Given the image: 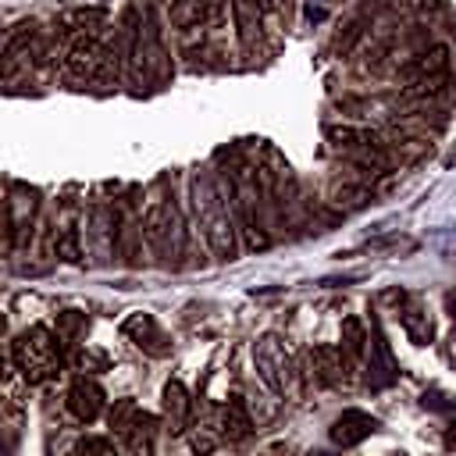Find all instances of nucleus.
I'll list each match as a JSON object with an SVG mask.
<instances>
[{
	"label": "nucleus",
	"mask_w": 456,
	"mask_h": 456,
	"mask_svg": "<svg viewBox=\"0 0 456 456\" xmlns=\"http://www.w3.org/2000/svg\"><path fill=\"white\" fill-rule=\"evenodd\" d=\"M189 189H192V210H196V221H200V232H203L210 253L221 256V260H232L239 253L235 221H232V210H228L217 182L210 175L196 171L192 182H189Z\"/></svg>",
	"instance_id": "nucleus-1"
},
{
	"label": "nucleus",
	"mask_w": 456,
	"mask_h": 456,
	"mask_svg": "<svg viewBox=\"0 0 456 456\" xmlns=\"http://www.w3.org/2000/svg\"><path fill=\"white\" fill-rule=\"evenodd\" d=\"M11 363H14V370L25 374L28 385H43V381L61 374V367H64V342L46 324H32V328H25L11 342Z\"/></svg>",
	"instance_id": "nucleus-2"
},
{
	"label": "nucleus",
	"mask_w": 456,
	"mask_h": 456,
	"mask_svg": "<svg viewBox=\"0 0 456 456\" xmlns=\"http://www.w3.org/2000/svg\"><path fill=\"white\" fill-rule=\"evenodd\" d=\"M64 71L68 78H78V82H110L118 78V53L110 46H103L100 39L86 36V39H75L68 57H64Z\"/></svg>",
	"instance_id": "nucleus-3"
},
{
	"label": "nucleus",
	"mask_w": 456,
	"mask_h": 456,
	"mask_svg": "<svg viewBox=\"0 0 456 456\" xmlns=\"http://www.w3.org/2000/svg\"><path fill=\"white\" fill-rule=\"evenodd\" d=\"M142 235H146L150 249H153L160 260H175V256L182 253L185 232H182V214H178L175 200H157V203L146 210Z\"/></svg>",
	"instance_id": "nucleus-4"
},
{
	"label": "nucleus",
	"mask_w": 456,
	"mask_h": 456,
	"mask_svg": "<svg viewBox=\"0 0 456 456\" xmlns=\"http://www.w3.org/2000/svg\"><path fill=\"white\" fill-rule=\"evenodd\" d=\"M253 363H256V374L260 381L274 392V395H289L292 392V378H296V367H292V356L285 349V342L267 331L253 342Z\"/></svg>",
	"instance_id": "nucleus-5"
},
{
	"label": "nucleus",
	"mask_w": 456,
	"mask_h": 456,
	"mask_svg": "<svg viewBox=\"0 0 456 456\" xmlns=\"http://www.w3.org/2000/svg\"><path fill=\"white\" fill-rule=\"evenodd\" d=\"M107 424L110 431L125 442V449L132 452H150L153 449V431H157V417L139 410L135 399H118L107 413Z\"/></svg>",
	"instance_id": "nucleus-6"
},
{
	"label": "nucleus",
	"mask_w": 456,
	"mask_h": 456,
	"mask_svg": "<svg viewBox=\"0 0 456 456\" xmlns=\"http://www.w3.org/2000/svg\"><path fill=\"white\" fill-rule=\"evenodd\" d=\"M103 403H107V395H103L100 381H93V378H75L71 381V388H68V410H71L75 420L93 424L103 413Z\"/></svg>",
	"instance_id": "nucleus-7"
},
{
	"label": "nucleus",
	"mask_w": 456,
	"mask_h": 456,
	"mask_svg": "<svg viewBox=\"0 0 456 456\" xmlns=\"http://www.w3.org/2000/svg\"><path fill=\"white\" fill-rule=\"evenodd\" d=\"M374 431H378V420H374L370 413H363V410H342V413L331 420V428H328L331 442L342 445V449L360 445V442L370 438Z\"/></svg>",
	"instance_id": "nucleus-8"
},
{
	"label": "nucleus",
	"mask_w": 456,
	"mask_h": 456,
	"mask_svg": "<svg viewBox=\"0 0 456 456\" xmlns=\"http://www.w3.org/2000/svg\"><path fill=\"white\" fill-rule=\"evenodd\" d=\"M121 331H125L139 349H146L150 356H167V353H171V342L164 338L160 324H157L150 314H132V317H125V321H121Z\"/></svg>",
	"instance_id": "nucleus-9"
},
{
	"label": "nucleus",
	"mask_w": 456,
	"mask_h": 456,
	"mask_svg": "<svg viewBox=\"0 0 456 456\" xmlns=\"http://www.w3.org/2000/svg\"><path fill=\"white\" fill-rule=\"evenodd\" d=\"M160 413H164V428L171 435H182L189 428V417H192V399L185 392L182 381H167L164 385V399H160Z\"/></svg>",
	"instance_id": "nucleus-10"
},
{
	"label": "nucleus",
	"mask_w": 456,
	"mask_h": 456,
	"mask_svg": "<svg viewBox=\"0 0 456 456\" xmlns=\"http://www.w3.org/2000/svg\"><path fill=\"white\" fill-rule=\"evenodd\" d=\"M349 370V356L342 353V346H314L310 349V374L321 385H338Z\"/></svg>",
	"instance_id": "nucleus-11"
},
{
	"label": "nucleus",
	"mask_w": 456,
	"mask_h": 456,
	"mask_svg": "<svg viewBox=\"0 0 456 456\" xmlns=\"http://www.w3.org/2000/svg\"><path fill=\"white\" fill-rule=\"evenodd\" d=\"M221 435L228 442H246L253 435V417H249V406L242 395H228L224 413H221Z\"/></svg>",
	"instance_id": "nucleus-12"
},
{
	"label": "nucleus",
	"mask_w": 456,
	"mask_h": 456,
	"mask_svg": "<svg viewBox=\"0 0 456 456\" xmlns=\"http://www.w3.org/2000/svg\"><path fill=\"white\" fill-rule=\"evenodd\" d=\"M232 18H235V36H239V43L249 46L253 36L260 32L264 0H232Z\"/></svg>",
	"instance_id": "nucleus-13"
},
{
	"label": "nucleus",
	"mask_w": 456,
	"mask_h": 456,
	"mask_svg": "<svg viewBox=\"0 0 456 456\" xmlns=\"http://www.w3.org/2000/svg\"><path fill=\"white\" fill-rule=\"evenodd\" d=\"M438 71H449V50L445 46H431L424 53H417L413 61L403 64V78L406 82H417L424 75H438Z\"/></svg>",
	"instance_id": "nucleus-14"
},
{
	"label": "nucleus",
	"mask_w": 456,
	"mask_h": 456,
	"mask_svg": "<svg viewBox=\"0 0 456 456\" xmlns=\"http://www.w3.org/2000/svg\"><path fill=\"white\" fill-rule=\"evenodd\" d=\"M399 314H403V328H406V335H410L417 346L431 342V317L424 314V306H420L417 299H406V306H403Z\"/></svg>",
	"instance_id": "nucleus-15"
},
{
	"label": "nucleus",
	"mask_w": 456,
	"mask_h": 456,
	"mask_svg": "<svg viewBox=\"0 0 456 456\" xmlns=\"http://www.w3.org/2000/svg\"><path fill=\"white\" fill-rule=\"evenodd\" d=\"M167 21L175 28H192L207 21V0H171L167 4Z\"/></svg>",
	"instance_id": "nucleus-16"
},
{
	"label": "nucleus",
	"mask_w": 456,
	"mask_h": 456,
	"mask_svg": "<svg viewBox=\"0 0 456 456\" xmlns=\"http://www.w3.org/2000/svg\"><path fill=\"white\" fill-rule=\"evenodd\" d=\"M342 353L353 363L367 356V331H363V321L360 317H346L342 321Z\"/></svg>",
	"instance_id": "nucleus-17"
},
{
	"label": "nucleus",
	"mask_w": 456,
	"mask_h": 456,
	"mask_svg": "<svg viewBox=\"0 0 456 456\" xmlns=\"http://www.w3.org/2000/svg\"><path fill=\"white\" fill-rule=\"evenodd\" d=\"M82 335H86V314H78V310L57 314V338H61L64 346H75Z\"/></svg>",
	"instance_id": "nucleus-18"
},
{
	"label": "nucleus",
	"mask_w": 456,
	"mask_h": 456,
	"mask_svg": "<svg viewBox=\"0 0 456 456\" xmlns=\"http://www.w3.org/2000/svg\"><path fill=\"white\" fill-rule=\"evenodd\" d=\"M96 21H103V11L93 7V11H68L61 18V32H78V28H93Z\"/></svg>",
	"instance_id": "nucleus-19"
},
{
	"label": "nucleus",
	"mask_w": 456,
	"mask_h": 456,
	"mask_svg": "<svg viewBox=\"0 0 456 456\" xmlns=\"http://www.w3.org/2000/svg\"><path fill=\"white\" fill-rule=\"evenodd\" d=\"M53 246H57V256H61V260H68V264H78V260H82V246H78V232H75V228H64V232L53 239Z\"/></svg>",
	"instance_id": "nucleus-20"
},
{
	"label": "nucleus",
	"mask_w": 456,
	"mask_h": 456,
	"mask_svg": "<svg viewBox=\"0 0 456 456\" xmlns=\"http://www.w3.org/2000/svg\"><path fill=\"white\" fill-rule=\"evenodd\" d=\"M75 452H114V438H100V435H86L75 442Z\"/></svg>",
	"instance_id": "nucleus-21"
},
{
	"label": "nucleus",
	"mask_w": 456,
	"mask_h": 456,
	"mask_svg": "<svg viewBox=\"0 0 456 456\" xmlns=\"http://www.w3.org/2000/svg\"><path fill=\"white\" fill-rule=\"evenodd\" d=\"M0 242H11V217H7V207L0 210Z\"/></svg>",
	"instance_id": "nucleus-22"
},
{
	"label": "nucleus",
	"mask_w": 456,
	"mask_h": 456,
	"mask_svg": "<svg viewBox=\"0 0 456 456\" xmlns=\"http://www.w3.org/2000/svg\"><path fill=\"white\" fill-rule=\"evenodd\" d=\"M445 314L456 321V289H449V292H445Z\"/></svg>",
	"instance_id": "nucleus-23"
},
{
	"label": "nucleus",
	"mask_w": 456,
	"mask_h": 456,
	"mask_svg": "<svg viewBox=\"0 0 456 456\" xmlns=\"http://www.w3.org/2000/svg\"><path fill=\"white\" fill-rule=\"evenodd\" d=\"M445 449H456V420L445 428Z\"/></svg>",
	"instance_id": "nucleus-24"
},
{
	"label": "nucleus",
	"mask_w": 456,
	"mask_h": 456,
	"mask_svg": "<svg viewBox=\"0 0 456 456\" xmlns=\"http://www.w3.org/2000/svg\"><path fill=\"white\" fill-rule=\"evenodd\" d=\"M4 335H7V321H4V314H0V342H4ZM0 367H4V349H0Z\"/></svg>",
	"instance_id": "nucleus-25"
}]
</instances>
